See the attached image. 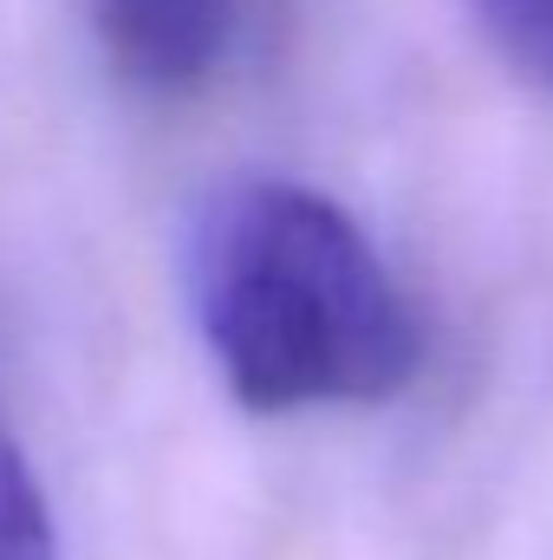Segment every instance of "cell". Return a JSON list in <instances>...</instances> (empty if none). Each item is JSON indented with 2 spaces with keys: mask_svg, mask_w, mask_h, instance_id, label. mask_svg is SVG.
Listing matches in <instances>:
<instances>
[{
  "mask_svg": "<svg viewBox=\"0 0 553 560\" xmlns=\"http://www.w3.org/2000/svg\"><path fill=\"white\" fill-rule=\"evenodd\" d=\"M0 560H59V528H52L46 489L7 430H0Z\"/></svg>",
  "mask_w": 553,
  "mask_h": 560,
  "instance_id": "3",
  "label": "cell"
},
{
  "mask_svg": "<svg viewBox=\"0 0 553 560\" xmlns=\"http://www.w3.org/2000/svg\"><path fill=\"white\" fill-rule=\"evenodd\" d=\"M79 7L111 72L150 98L202 92L242 39V0H79Z\"/></svg>",
  "mask_w": 553,
  "mask_h": 560,
  "instance_id": "2",
  "label": "cell"
},
{
  "mask_svg": "<svg viewBox=\"0 0 553 560\" xmlns=\"http://www.w3.org/2000/svg\"><path fill=\"white\" fill-rule=\"evenodd\" d=\"M196 326L248 411L385 405L416 378L423 332L372 235L319 189H222L189 248Z\"/></svg>",
  "mask_w": 553,
  "mask_h": 560,
  "instance_id": "1",
  "label": "cell"
},
{
  "mask_svg": "<svg viewBox=\"0 0 553 560\" xmlns=\"http://www.w3.org/2000/svg\"><path fill=\"white\" fill-rule=\"evenodd\" d=\"M482 39L528 79L553 92V0H462Z\"/></svg>",
  "mask_w": 553,
  "mask_h": 560,
  "instance_id": "4",
  "label": "cell"
}]
</instances>
